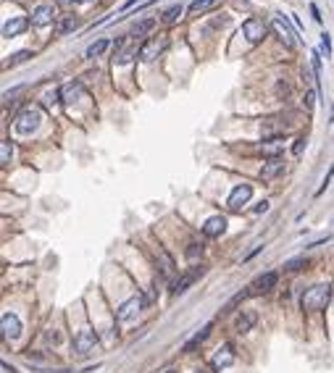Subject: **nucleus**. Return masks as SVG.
<instances>
[{
  "label": "nucleus",
  "mask_w": 334,
  "mask_h": 373,
  "mask_svg": "<svg viewBox=\"0 0 334 373\" xmlns=\"http://www.w3.org/2000/svg\"><path fill=\"white\" fill-rule=\"evenodd\" d=\"M87 95V89H85V84L82 81H66V84L61 87V100L66 103V106H71V103H76V100H82Z\"/></svg>",
  "instance_id": "11"
},
{
  "label": "nucleus",
  "mask_w": 334,
  "mask_h": 373,
  "mask_svg": "<svg viewBox=\"0 0 334 373\" xmlns=\"http://www.w3.org/2000/svg\"><path fill=\"white\" fill-rule=\"evenodd\" d=\"M153 27H155V19H142V21H137V24L132 27V34H129V37L140 40V37H145V34H150Z\"/></svg>",
  "instance_id": "22"
},
{
  "label": "nucleus",
  "mask_w": 334,
  "mask_h": 373,
  "mask_svg": "<svg viewBox=\"0 0 334 373\" xmlns=\"http://www.w3.org/2000/svg\"><path fill=\"white\" fill-rule=\"evenodd\" d=\"M195 373H205V370H195Z\"/></svg>",
  "instance_id": "42"
},
{
  "label": "nucleus",
  "mask_w": 334,
  "mask_h": 373,
  "mask_svg": "<svg viewBox=\"0 0 334 373\" xmlns=\"http://www.w3.org/2000/svg\"><path fill=\"white\" fill-rule=\"evenodd\" d=\"M182 14H184V6H182V3H174L171 8H166V11H163V16H160V19H163L166 24H174V21H179V16H182Z\"/></svg>",
  "instance_id": "23"
},
{
  "label": "nucleus",
  "mask_w": 334,
  "mask_h": 373,
  "mask_svg": "<svg viewBox=\"0 0 334 373\" xmlns=\"http://www.w3.org/2000/svg\"><path fill=\"white\" fill-rule=\"evenodd\" d=\"M329 302H331V284H313V287H308L300 297L303 310H310V313L324 310Z\"/></svg>",
  "instance_id": "1"
},
{
  "label": "nucleus",
  "mask_w": 334,
  "mask_h": 373,
  "mask_svg": "<svg viewBox=\"0 0 334 373\" xmlns=\"http://www.w3.org/2000/svg\"><path fill=\"white\" fill-rule=\"evenodd\" d=\"M203 273V268H200V271H198V268H195V271H190V273H184L182 278H179V282L174 284V289H171V292H174V295H182V292H187V289H190V284L195 282V278H198Z\"/></svg>",
  "instance_id": "21"
},
{
  "label": "nucleus",
  "mask_w": 334,
  "mask_h": 373,
  "mask_svg": "<svg viewBox=\"0 0 334 373\" xmlns=\"http://www.w3.org/2000/svg\"><path fill=\"white\" fill-rule=\"evenodd\" d=\"M145 305H147L145 297H129L126 302H121V305H119V310H116V321H121V323H124V321H132Z\"/></svg>",
  "instance_id": "7"
},
{
  "label": "nucleus",
  "mask_w": 334,
  "mask_h": 373,
  "mask_svg": "<svg viewBox=\"0 0 334 373\" xmlns=\"http://www.w3.org/2000/svg\"><path fill=\"white\" fill-rule=\"evenodd\" d=\"M42 124V108L40 106H27L16 119H14V129L16 134H34Z\"/></svg>",
  "instance_id": "2"
},
{
  "label": "nucleus",
  "mask_w": 334,
  "mask_h": 373,
  "mask_svg": "<svg viewBox=\"0 0 334 373\" xmlns=\"http://www.w3.org/2000/svg\"><path fill=\"white\" fill-rule=\"evenodd\" d=\"M200 255H203V244L190 242V247H187V258H190V260H195V258H200Z\"/></svg>",
  "instance_id": "30"
},
{
  "label": "nucleus",
  "mask_w": 334,
  "mask_h": 373,
  "mask_svg": "<svg viewBox=\"0 0 334 373\" xmlns=\"http://www.w3.org/2000/svg\"><path fill=\"white\" fill-rule=\"evenodd\" d=\"M166 48H169V37H166V34H153V37H147V40L142 42L140 58H142L145 63H153Z\"/></svg>",
  "instance_id": "4"
},
{
  "label": "nucleus",
  "mask_w": 334,
  "mask_h": 373,
  "mask_svg": "<svg viewBox=\"0 0 334 373\" xmlns=\"http://www.w3.org/2000/svg\"><path fill=\"white\" fill-rule=\"evenodd\" d=\"M211 329H213V326H211V323H205L200 331H195V334L190 336V339L184 342V352H192V349H198V347H200V344L211 336Z\"/></svg>",
  "instance_id": "17"
},
{
  "label": "nucleus",
  "mask_w": 334,
  "mask_h": 373,
  "mask_svg": "<svg viewBox=\"0 0 334 373\" xmlns=\"http://www.w3.org/2000/svg\"><path fill=\"white\" fill-rule=\"evenodd\" d=\"M234 357H237V355H234V347H232V344H224V347L211 357V365H213L216 370H224V368H229V365L234 363Z\"/></svg>",
  "instance_id": "13"
},
{
  "label": "nucleus",
  "mask_w": 334,
  "mask_h": 373,
  "mask_svg": "<svg viewBox=\"0 0 334 373\" xmlns=\"http://www.w3.org/2000/svg\"><path fill=\"white\" fill-rule=\"evenodd\" d=\"M331 176H334V166L326 171V176H324V181H321V187H318V190H316V195H321V192H324L326 190V187H329V181H331Z\"/></svg>",
  "instance_id": "33"
},
{
  "label": "nucleus",
  "mask_w": 334,
  "mask_h": 373,
  "mask_svg": "<svg viewBox=\"0 0 334 373\" xmlns=\"http://www.w3.org/2000/svg\"><path fill=\"white\" fill-rule=\"evenodd\" d=\"M76 27H79V21L74 16H68V19H63L61 24H58V34H68V32H74Z\"/></svg>",
  "instance_id": "27"
},
{
  "label": "nucleus",
  "mask_w": 334,
  "mask_h": 373,
  "mask_svg": "<svg viewBox=\"0 0 334 373\" xmlns=\"http://www.w3.org/2000/svg\"><path fill=\"white\" fill-rule=\"evenodd\" d=\"M310 14H313L316 21H321V14H318V6H316V3H310Z\"/></svg>",
  "instance_id": "37"
},
{
  "label": "nucleus",
  "mask_w": 334,
  "mask_h": 373,
  "mask_svg": "<svg viewBox=\"0 0 334 373\" xmlns=\"http://www.w3.org/2000/svg\"><path fill=\"white\" fill-rule=\"evenodd\" d=\"M300 265H305V258H295V260H287V263H284L287 271H297Z\"/></svg>",
  "instance_id": "31"
},
{
  "label": "nucleus",
  "mask_w": 334,
  "mask_h": 373,
  "mask_svg": "<svg viewBox=\"0 0 334 373\" xmlns=\"http://www.w3.org/2000/svg\"><path fill=\"white\" fill-rule=\"evenodd\" d=\"M242 34H245V40L250 42V45H258L263 37H266V21L263 19H247L245 24H242Z\"/></svg>",
  "instance_id": "6"
},
{
  "label": "nucleus",
  "mask_w": 334,
  "mask_h": 373,
  "mask_svg": "<svg viewBox=\"0 0 334 373\" xmlns=\"http://www.w3.org/2000/svg\"><path fill=\"white\" fill-rule=\"evenodd\" d=\"M269 211V203L266 200H263L261 205H256V208H253V213H256V216H261V213H266Z\"/></svg>",
  "instance_id": "36"
},
{
  "label": "nucleus",
  "mask_w": 334,
  "mask_h": 373,
  "mask_svg": "<svg viewBox=\"0 0 334 373\" xmlns=\"http://www.w3.org/2000/svg\"><path fill=\"white\" fill-rule=\"evenodd\" d=\"M250 197H253V187L250 184H237L232 195H229V208L232 211H242V208L250 203Z\"/></svg>",
  "instance_id": "9"
},
{
  "label": "nucleus",
  "mask_w": 334,
  "mask_h": 373,
  "mask_svg": "<svg viewBox=\"0 0 334 373\" xmlns=\"http://www.w3.org/2000/svg\"><path fill=\"white\" fill-rule=\"evenodd\" d=\"M218 6H221V0H192L187 6V11L192 16H200V14H208V11H213Z\"/></svg>",
  "instance_id": "19"
},
{
  "label": "nucleus",
  "mask_w": 334,
  "mask_h": 373,
  "mask_svg": "<svg viewBox=\"0 0 334 373\" xmlns=\"http://www.w3.org/2000/svg\"><path fill=\"white\" fill-rule=\"evenodd\" d=\"M274 29H276V34L282 37V42L287 45V48H295L297 45V37H295V29H292V24H290V19L287 16H276L274 19Z\"/></svg>",
  "instance_id": "8"
},
{
  "label": "nucleus",
  "mask_w": 334,
  "mask_h": 373,
  "mask_svg": "<svg viewBox=\"0 0 334 373\" xmlns=\"http://www.w3.org/2000/svg\"><path fill=\"white\" fill-rule=\"evenodd\" d=\"M276 282H279V273H276V271L261 273L256 282L250 284V295H266V292H271V289L276 287Z\"/></svg>",
  "instance_id": "10"
},
{
  "label": "nucleus",
  "mask_w": 334,
  "mask_h": 373,
  "mask_svg": "<svg viewBox=\"0 0 334 373\" xmlns=\"http://www.w3.org/2000/svg\"><path fill=\"white\" fill-rule=\"evenodd\" d=\"M140 48H142V45H137L134 37H121V40H116V45H113V63L124 66V63L134 61V58L140 55Z\"/></svg>",
  "instance_id": "3"
},
{
  "label": "nucleus",
  "mask_w": 334,
  "mask_h": 373,
  "mask_svg": "<svg viewBox=\"0 0 334 373\" xmlns=\"http://www.w3.org/2000/svg\"><path fill=\"white\" fill-rule=\"evenodd\" d=\"M53 19H55V11H53L50 6H40V8H37V11H34V14H32L29 24H32L34 29H42V27L53 24Z\"/></svg>",
  "instance_id": "14"
},
{
  "label": "nucleus",
  "mask_w": 334,
  "mask_h": 373,
  "mask_svg": "<svg viewBox=\"0 0 334 373\" xmlns=\"http://www.w3.org/2000/svg\"><path fill=\"white\" fill-rule=\"evenodd\" d=\"M163 373H177V370H163Z\"/></svg>",
  "instance_id": "41"
},
{
  "label": "nucleus",
  "mask_w": 334,
  "mask_h": 373,
  "mask_svg": "<svg viewBox=\"0 0 334 373\" xmlns=\"http://www.w3.org/2000/svg\"><path fill=\"white\" fill-rule=\"evenodd\" d=\"M82 3H87V0H82Z\"/></svg>",
  "instance_id": "43"
},
{
  "label": "nucleus",
  "mask_w": 334,
  "mask_h": 373,
  "mask_svg": "<svg viewBox=\"0 0 334 373\" xmlns=\"http://www.w3.org/2000/svg\"><path fill=\"white\" fill-rule=\"evenodd\" d=\"M95 344H98V334L92 331V329H82V331L74 336V352H76L79 357L90 355L92 349H95Z\"/></svg>",
  "instance_id": "5"
},
{
  "label": "nucleus",
  "mask_w": 334,
  "mask_h": 373,
  "mask_svg": "<svg viewBox=\"0 0 334 373\" xmlns=\"http://www.w3.org/2000/svg\"><path fill=\"white\" fill-rule=\"evenodd\" d=\"M321 55L331 58V37H329V32H321Z\"/></svg>",
  "instance_id": "28"
},
{
  "label": "nucleus",
  "mask_w": 334,
  "mask_h": 373,
  "mask_svg": "<svg viewBox=\"0 0 334 373\" xmlns=\"http://www.w3.org/2000/svg\"><path fill=\"white\" fill-rule=\"evenodd\" d=\"M45 339H48V342H58V334H55V331H48V334H45Z\"/></svg>",
  "instance_id": "38"
},
{
  "label": "nucleus",
  "mask_w": 334,
  "mask_h": 373,
  "mask_svg": "<svg viewBox=\"0 0 334 373\" xmlns=\"http://www.w3.org/2000/svg\"><path fill=\"white\" fill-rule=\"evenodd\" d=\"M58 3H61V6H68V3H74V0H58Z\"/></svg>",
  "instance_id": "39"
},
{
  "label": "nucleus",
  "mask_w": 334,
  "mask_h": 373,
  "mask_svg": "<svg viewBox=\"0 0 334 373\" xmlns=\"http://www.w3.org/2000/svg\"><path fill=\"white\" fill-rule=\"evenodd\" d=\"M316 95H318V92L316 89H310V92H305V108H313V100H316Z\"/></svg>",
  "instance_id": "34"
},
{
  "label": "nucleus",
  "mask_w": 334,
  "mask_h": 373,
  "mask_svg": "<svg viewBox=\"0 0 334 373\" xmlns=\"http://www.w3.org/2000/svg\"><path fill=\"white\" fill-rule=\"evenodd\" d=\"M11 158H14V145H11V139H3V142H0V163L8 166Z\"/></svg>",
  "instance_id": "25"
},
{
  "label": "nucleus",
  "mask_w": 334,
  "mask_h": 373,
  "mask_svg": "<svg viewBox=\"0 0 334 373\" xmlns=\"http://www.w3.org/2000/svg\"><path fill=\"white\" fill-rule=\"evenodd\" d=\"M108 40H98V42H92L90 45V48H87V53H85V58H98V55H103V53H106L108 50Z\"/></svg>",
  "instance_id": "24"
},
{
  "label": "nucleus",
  "mask_w": 334,
  "mask_h": 373,
  "mask_svg": "<svg viewBox=\"0 0 334 373\" xmlns=\"http://www.w3.org/2000/svg\"><path fill=\"white\" fill-rule=\"evenodd\" d=\"M331 124H334V106H331Z\"/></svg>",
  "instance_id": "40"
},
{
  "label": "nucleus",
  "mask_w": 334,
  "mask_h": 373,
  "mask_svg": "<svg viewBox=\"0 0 334 373\" xmlns=\"http://www.w3.org/2000/svg\"><path fill=\"white\" fill-rule=\"evenodd\" d=\"M32 58H34L32 50H19V53H14V58H8L6 66H19V63H24V61H32Z\"/></svg>",
  "instance_id": "26"
},
{
  "label": "nucleus",
  "mask_w": 334,
  "mask_h": 373,
  "mask_svg": "<svg viewBox=\"0 0 334 373\" xmlns=\"http://www.w3.org/2000/svg\"><path fill=\"white\" fill-rule=\"evenodd\" d=\"M263 155H269V158H282V147L276 145V139L269 145H263Z\"/></svg>",
  "instance_id": "29"
},
{
  "label": "nucleus",
  "mask_w": 334,
  "mask_h": 373,
  "mask_svg": "<svg viewBox=\"0 0 334 373\" xmlns=\"http://www.w3.org/2000/svg\"><path fill=\"white\" fill-rule=\"evenodd\" d=\"M21 89H24V87H14V89H6V92H3V100H6V103H8V100H14V95H19Z\"/></svg>",
  "instance_id": "35"
},
{
  "label": "nucleus",
  "mask_w": 334,
  "mask_h": 373,
  "mask_svg": "<svg viewBox=\"0 0 334 373\" xmlns=\"http://www.w3.org/2000/svg\"><path fill=\"white\" fill-rule=\"evenodd\" d=\"M256 313H239V316L234 318V331L237 334H247L253 326H256Z\"/></svg>",
  "instance_id": "20"
},
{
  "label": "nucleus",
  "mask_w": 334,
  "mask_h": 373,
  "mask_svg": "<svg viewBox=\"0 0 334 373\" xmlns=\"http://www.w3.org/2000/svg\"><path fill=\"white\" fill-rule=\"evenodd\" d=\"M305 142H308L305 137H297V139H295V145H292V155H300V153H303V147H305Z\"/></svg>",
  "instance_id": "32"
},
{
  "label": "nucleus",
  "mask_w": 334,
  "mask_h": 373,
  "mask_svg": "<svg viewBox=\"0 0 334 373\" xmlns=\"http://www.w3.org/2000/svg\"><path fill=\"white\" fill-rule=\"evenodd\" d=\"M282 171H284V158H269L266 163H263V168H261V179L263 181L276 179Z\"/></svg>",
  "instance_id": "16"
},
{
  "label": "nucleus",
  "mask_w": 334,
  "mask_h": 373,
  "mask_svg": "<svg viewBox=\"0 0 334 373\" xmlns=\"http://www.w3.org/2000/svg\"><path fill=\"white\" fill-rule=\"evenodd\" d=\"M226 231V216H211L203 224V234L205 237H221Z\"/></svg>",
  "instance_id": "15"
},
{
  "label": "nucleus",
  "mask_w": 334,
  "mask_h": 373,
  "mask_svg": "<svg viewBox=\"0 0 334 373\" xmlns=\"http://www.w3.org/2000/svg\"><path fill=\"white\" fill-rule=\"evenodd\" d=\"M0 326H3V339H8V342L19 339V334H21V321L14 316V313H3V321H0Z\"/></svg>",
  "instance_id": "12"
},
{
  "label": "nucleus",
  "mask_w": 334,
  "mask_h": 373,
  "mask_svg": "<svg viewBox=\"0 0 334 373\" xmlns=\"http://www.w3.org/2000/svg\"><path fill=\"white\" fill-rule=\"evenodd\" d=\"M27 27H29V19H11L3 24V37L11 40V37H16V34H21Z\"/></svg>",
  "instance_id": "18"
}]
</instances>
